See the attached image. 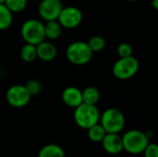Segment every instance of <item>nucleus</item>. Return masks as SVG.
Returning a JSON list of instances; mask_svg holds the SVG:
<instances>
[{
    "label": "nucleus",
    "mask_w": 158,
    "mask_h": 157,
    "mask_svg": "<svg viewBox=\"0 0 158 157\" xmlns=\"http://www.w3.org/2000/svg\"><path fill=\"white\" fill-rule=\"evenodd\" d=\"M6 98L8 105H10L11 106L21 108L26 106L30 103L31 95L29 93L25 85L15 84L7 89Z\"/></svg>",
    "instance_id": "obj_7"
},
{
    "label": "nucleus",
    "mask_w": 158,
    "mask_h": 157,
    "mask_svg": "<svg viewBox=\"0 0 158 157\" xmlns=\"http://www.w3.org/2000/svg\"><path fill=\"white\" fill-rule=\"evenodd\" d=\"M20 57L26 63H31L37 58L36 45L25 43L20 49Z\"/></svg>",
    "instance_id": "obj_17"
},
{
    "label": "nucleus",
    "mask_w": 158,
    "mask_h": 157,
    "mask_svg": "<svg viewBox=\"0 0 158 157\" xmlns=\"http://www.w3.org/2000/svg\"><path fill=\"white\" fill-rule=\"evenodd\" d=\"M93 51L85 42L78 41L70 43L66 50L68 60L77 66H82L89 63L93 57Z\"/></svg>",
    "instance_id": "obj_4"
},
{
    "label": "nucleus",
    "mask_w": 158,
    "mask_h": 157,
    "mask_svg": "<svg viewBox=\"0 0 158 157\" xmlns=\"http://www.w3.org/2000/svg\"><path fill=\"white\" fill-rule=\"evenodd\" d=\"M139 68V61L133 56L119 57V59L113 65L112 72L114 77L118 80H129L137 74Z\"/></svg>",
    "instance_id": "obj_6"
},
{
    "label": "nucleus",
    "mask_w": 158,
    "mask_h": 157,
    "mask_svg": "<svg viewBox=\"0 0 158 157\" xmlns=\"http://www.w3.org/2000/svg\"><path fill=\"white\" fill-rule=\"evenodd\" d=\"M5 3V0H0V4H4Z\"/></svg>",
    "instance_id": "obj_25"
},
{
    "label": "nucleus",
    "mask_w": 158,
    "mask_h": 157,
    "mask_svg": "<svg viewBox=\"0 0 158 157\" xmlns=\"http://www.w3.org/2000/svg\"><path fill=\"white\" fill-rule=\"evenodd\" d=\"M83 15L80 8L76 6H63L56 20L62 28L74 29L81 23Z\"/></svg>",
    "instance_id": "obj_8"
},
{
    "label": "nucleus",
    "mask_w": 158,
    "mask_h": 157,
    "mask_svg": "<svg viewBox=\"0 0 158 157\" xmlns=\"http://www.w3.org/2000/svg\"><path fill=\"white\" fill-rule=\"evenodd\" d=\"M4 4L12 13H19L26 8L27 0H5Z\"/></svg>",
    "instance_id": "obj_20"
},
{
    "label": "nucleus",
    "mask_w": 158,
    "mask_h": 157,
    "mask_svg": "<svg viewBox=\"0 0 158 157\" xmlns=\"http://www.w3.org/2000/svg\"><path fill=\"white\" fill-rule=\"evenodd\" d=\"M44 34L45 38L50 41L58 39L62 34V26L57 20L46 21L44 24Z\"/></svg>",
    "instance_id": "obj_13"
},
{
    "label": "nucleus",
    "mask_w": 158,
    "mask_h": 157,
    "mask_svg": "<svg viewBox=\"0 0 158 157\" xmlns=\"http://www.w3.org/2000/svg\"><path fill=\"white\" fill-rule=\"evenodd\" d=\"M100 124L106 133H119L125 126V118L117 108H108L100 115Z\"/></svg>",
    "instance_id": "obj_5"
},
{
    "label": "nucleus",
    "mask_w": 158,
    "mask_h": 157,
    "mask_svg": "<svg viewBox=\"0 0 158 157\" xmlns=\"http://www.w3.org/2000/svg\"><path fill=\"white\" fill-rule=\"evenodd\" d=\"M74 120L80 128L88 130L92 126L99 123L100 111L96 105L82 103L75 108Z\"/></svg>",
    "instance_id": "obj_1"
},
{
    "label": "nucleus",
    "mask_w": 158,
    "mask_h": 157,
    "mask_svg": "<svg viewBox=\"0 0 158 157\" xmlns=\"http://www.w3.org/2000/svg\"><path fill=\"white\" fill-rule=\"evenodd\" d=\"M25 87L28 90L29 93L32 97L34 95H37L41 92V90H42V83H41L40 81L32 79V80H30L29 81H27V83L25 84Z\"/></svg>",
    "instance_id": "obj_21"
},
{
    "label": "nucleus",
    "mask_w": 158,
    "mask_h": 157,
    "mask_svg": "<svg viewBox=\"0 0 158 157\" xmlns=\"http://www.w3.org/2000/svg\"><path fill=\"white\" fill-rule=\"evenodd\" d=\"M145 157H158V146L156 143H148L143 151Z\"/></svg>",
    "instance_id": "obj_23"
},
{
    "label": "nucleus",
    "mask_w": 158,
    "mask_h": 157,
    "mask_svg": "<svg viewBox=\"0 0 158 157\" xmlns=\"http://www.w3.org/2000/svg\"><path fill=\"white\" fill-rule=\"evenodd\" d=\"M63 4L61 0H42L38 6L40 17L45 21L56 20L61 10Z\"/></svg>",
    "instance_id": "obj_9"
},
{
    "label": "nucleus",
    "mask_w": 158,
    "mask_h": 157,
    "mask_svg": "<svg viewBox=\"0 0 158 157\" xmlns=\"http://www.w3.org/2000/svg\"><path fill=\"white\" fill-rule=\"evenodd\" d=\"M37 58L44 62H50L54 60L57 55V49L56 45L50 42L44 40L36 45Z\"/></svg>",
    "instance_id": "obj_11"
},
{
    "label": "nucleus",
    "mask_w": 158,
    "mask_h": 157,
    "mask_svg": "<svg viewBox=\"0 0 158 157\" xmlns=\"http://www.w3.org/2000/svg\"><path fill=\"white\" fill-rule=\"evenodd\" d=\"M88 138L94 143H101L106 134V131L100 123H97L88 130Z\"/></svg>",
    "instance_id": "obj_18"
},
{
    "label": "nucleus",
    "mask_w": 158,
    "mask_h": 157,
    "mask_svg": "<svg viewBox=\"0 0 158 157\" xmlns=\"http://www.w3.org/2000/svg\"><path fill=\"white\" fill-rule=\"evenodd\" d=\"M123 150L131 155L143 154L145 147L149 143V138L145 134L138 130H131L122 136Z\"/></svg>",
    "instance_id": "obj_2"
},
{
    "label": "nucleus",
    "mask_w": 158,
    "mask_h": 157,
    "mask_svg": "<svg viewBox=\"0 0 158 157\" xmlns=\"http://www.w3.org/2000/svg\"><path fill=\"white\" fill-rule=\"evenodd\" d=\"M81 93H82V103L84 104L96 105V104L100 100V93L95 87L93 86L87 87L84 89V91H81Z\"/></svg>",
    "instance_id": "obj_14"
},
{
    "label": "nucleus",
    "mask_w": 158,
    "mask_h": 157,
    "mask_svg": "<svg viewBox=\"0 0 158 157\" xmlns=\"http://www.w3.org/2000/svg\"><path fill=\"white\" fill-rule=\"evenodd\" d=\"M13 21V13L5 6L0 4V31L8 29Z\"/></svg>",
    "instance_id": "obj_16"
},
{
    "label": "nucleus",
    "mask_w": 158,
    "mask_h": 157,
    "mask_svg": "<svg viewBox=\"0 0 158 157\" xmlns=\"http://www.w3.org/2000/svg\"><path fill=\"white\" fill-rule=\"evenodd\" d=\"M87 43H88L89 47L91 48V50L93 51V53H94V52L102 51L106 45V41L104 37L95 35V36L91 37V39L88 41Z\"/></svg>",
    "instance_id": "obj_19"
},
{
    "label": "nucleus",
    "mask_w": 158,
    "mask_h": 157,
    "mask_svg": "<svg viewBox=\"0 0 158 157\" xmlns=\"http://www.w3.org/2000/svg\"><path fill=\"white\" fill-rule=\"evenodd\" d=\"M151 6L155 8V9H158V0H153L151 3Z\"/></svg>",
    "instance_id": "obj_24"
},
{
    "label": "nucleus",
    "mask_w": 158,
    "mask_h": 157,
    "mask_svg": "<svg viewBox=\"0 0 158 157\" xmlns=\"http://www.w3.org/2000/svg\"><path fill=\"white\" fill-rule=\"evenodd\" d=\"M62 101L64 104L69 107L76 108L81 104H82V93L81 91L74 86L67 87L62 92Z\"/></svg>",
    "instance_id": "obj_12"
},
{
    "label": "nucleus",
    "mask_w": 158,
    "mask_h": 157,
    "mask_svg": "<svg viewBox=\"0 0 158 157\" xmlns=\"http://www.w3.org/2000/svg\"><path fill=\"white\" fill-rule=\"evenodd\" d=\"M20 34L26 43L37 45L45 40L44 24L36 19H30L23 22Z\"/></svg>",
    "instance_id": "obj_3"
},
{
    "label": "nucleus",
    "mask_w": 158,
    "mask_h": 157,
    "mask_svg": "<svg viewBox=\"0 0 158 157\" xmlns=\"http://www.w3.org/2000/svg\"><path fill=\"white\" fill-rule=\"evenodd\" d=\"M101 143L104 150L109 155H118L123 151L122 137L118 133H106Z\"/></svg>",
    "instance_id": "obj_10"
},
{
    "label": "nucleus",
    "mask_w": 158,
    "mask_h": 157,
    "mask_svg": "<svg viewBox=\"0 0 158 157\" xmlns=\"http://www.w3.org/2000/svg\"><path fill=\"white\" fill-rule=\"evenodd\" d=\"M38 157H65V152L59 145L47 144L40 150Z\"/></svg>",
    "instance_id": "obj_15"
},
{
    "label": "nucleus",
    "mask_w": 158,
    "mask_h": 157,
    "mask_svg": "<svg viewBox=\"0 0 158 157\" xmlns=\"http://www.w3.org/2000/svg\"><path fill=\"white\" fill-rule=\"evenodd\" d=\"M133 50L130 43H121L118 46V55L119 57H127L132 56Z\"/></svg>",
    "instance_id": "obj_22"
},
{
    "label": "nucleus",
    "mask_w": 158,
    "mask_h": 157,
    "mask_svg": "<svg viewBox=\"0 0 158 157\" xmlns=\"http://www.w3.org/2000/svg\"><path fill=\"white\" fill-rule=\"evenodd\" d=\"M126 1H128V2H133V1H136V0H126Z\"/></svg>",
    "instance_id": "obj_26"
}]
</instances>
